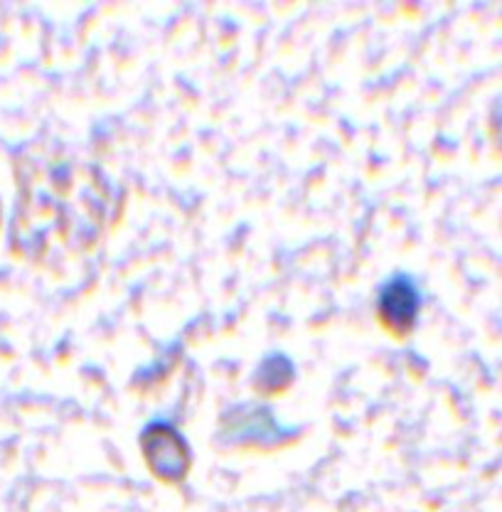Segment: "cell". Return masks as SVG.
Returning a JSON list of instances; mask_svg holds the SVG:
<instances>
[{
  "instance_id": "cell-1",
  "label": "cell",
  "mask_w": 502,
  "mask_h": 512,
  "mask_svg": "<svg viewBox=\"0 0 502 512\" xmlns=\"http://www.w3.org/2000/svg\"><path fill=\"white\" fill-rule=\"evenodd\" d=\"M40 178L37 202L23 200V205L30 202V207L20 215L25 224L37 217V224L20 237L37 247H45L52 234L74 247L92 244L104 227L111 205V188L104 175L92 165L57 160L42 170Z\"/></svg>"
},
{
  "instance_id": "cell-2",
  "label": "cell",
  "mask_w": 502,
  "mask_h": 512,
  "mask_svg": "<svg viewBox=\"0 0 502 512\" xmlns=\"http://www.w3.org/2000/svg\"><path fill=\"white\" fill-rule=\"evenodd\" d=\"M141 451L148 468L163 480H180L192 466V448L170 421H151L141 434Z\"/></svg>"
},
{
  "instance_id": "cell-5",
  "label": "cell",
  "mask_w": 502,
  "mask_h": 512,
  "mask_svg": "<svg viewBox=\"0 0 502 512\" xmlns=\"http://www.w3.org/2000/svg\"><path fill=\"white\" fill-rule=\"evenodd\" d=\"M291 380H293L291 360L283 355H271L266 357V360L259 365V370H256L254 384L259 392L274 394V392H281L283 387H288Z\"/></svg>"
},
{
  "instance_id": "cell-3",
  "label": "cell",
  "mask_w": 502,
  "mask_h": 512,
  "mask_svg": "<svg viewBox=\"0 0 502 512\" xmlns=\"http://www.w3.org/2000/svg\"><path fill=\"white\" fill-rule=\"evenodd\" d=\"M421 311V293L409 276H392L382 288L377 298V313L382 318L384 328L397 335H407L414 328Z\"/></svg>"
},
{
  "instance_id": "cell-4",
  "label": "cell",
  "mask_w": 502,
  "mask_h": 512,
  "mask_svg": "<svg viewBox=\"0 0 502 512\" xmlns=\"http://www.w3.org/2000/svg\"><path fill=\"white\" fill-rule=\"evenodd\" d=\"M224 434H229V441L239 444V441H274L276 434H286L279 424L274 421L266 409L259 407H239L232 414V426L224 429Z\"/></svg>"
}]
</instances>
